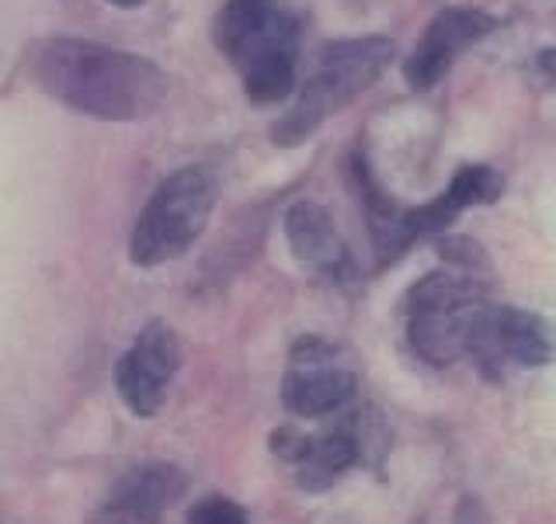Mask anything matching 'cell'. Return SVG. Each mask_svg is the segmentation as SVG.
<instances>
[{
	"label": "cell",
	"mask_w": 556,
	"mask_h": 524,
	"mask_svg": "<svg viewBox=\"0 0 556 524\" xmlns=\"http://www.w3.org/2000/svg\"><path fill=\"white\" fill-rule=\"evenodd\" d=\"M497 28V22L486 11L477 8H445L428 22L421 42L404 60V80L410 91H431L439 84L463 49L477 46Z\"/></svg>",
	"instance_id": "30bf717a"
},
{
	"label": "cell",
	"mask_w": 556,
	"mask_h": 524,
	"mask_svg": "<svg viewBox=\"0 0 556 524\" xmlns=\"http://www.w3.org/2000/svg\"><path fill=\"white\" fill-rule=\"evenodd\" d=\"M185 524H251V517L230 497H205L188 511Z\"/></svg>",
	"instance_id": "2e32d148"
},
{
	"label": "cell",
	"mask_w": 556,
	"mask_h": 524,
	"mask_svg": "<svg viewBox=\"0 0 556 524\" xmlns=\"http://www.w3.org/2000/svg\"><path fill=\"white\" fill-rule=\"evenodd\" d=\"M355 178H358V199L365 205V219H369V233L376 243L379 268H387L404 257V251L414 243L407 233V208H400L390 195H382V188L376 184L365 161H355Z\"/></svg>",
	"instance_id": "4fadbf2b"
},
{
	"label": "cell",
	"mask_w": 556,
	"mask_h": 524,
	"mask_svg": "<svg viewBox=\"0 0 556 524\" xmlns=\"http://www.w3.org/2000/svg\"><path fill=\"white\" fill-rule=\"evenodd\" d=\"M282 226H286V240H289L295 260H303L306 268L324 271L327 278H338V282L352 278V271H355L352 254H348L338 226L324 205L306 202V199L292 202L286 208Z\"/></svg>",
	"instance_id": "7c38bea8"
},
{
	"label": "cell",
	"mask_w": 556,
	"mask_h": 524,
	"mask_svg": "<svg viewBox=\"0 0 556 524\" xmlns=\"http://www.w3.org/2000/svg\"><path fill=\"white\" fill-rule=\"evenodd\" d=\"M539 69H543L549 80H556V49H543V52H539Z\"/></svg>",
	"instance_id": "ac0fdd59"
},
{
	"label": "cell",
	"mask_w": 556,
	"mask_h": 524,
	"mask_svg": "<svg viewBox=\"0 0 556 524\" xmlns=\"http://www.w3.org/2000/svg\"><path fill=\"white\" fill-rule=\"evenodd\" d=\"M25 66L42 94L98 122L150 118L170 87L164 69L139 52L66 35L35 42Z\"/></svg>",
	"instance_id": "6da1fadb"
},
{
	"label": "cell",
	"mask_w": 556,
	"mask_h": 524,
	"mask_svg": "<svg viewBox=\"0 0 556 524\" xmlns=\"http://www.w3.org/2000/svg\"><path fill=\"white\" fill-rule=\"evenodd\" d=\"M109 4H115V8H139L143 0H109Z\"/></svg>",
	"instance_id": "d6986e66"
},
{
	"label": "cell",
	"mask_w": 556,
	"mask_h": 524,
	"mask_svg": "<svg viewBox=\"0 0 556 524\" xmlns=\"http://www.w3.org/2000/svg\"><path fill=\"white\" fill-rule=\"evenodd\" d=\"M396 56V46L387 35H362V39H334L313 52L306 77L295 87V101L278 115L271 136L278 146H300L317 132L330 115L344 112L382 77V69Z\"/></svg>",
	"instance_id": "3957f363"
},
{
	"label": "cell",
	"mask_w": 556,
	"mask_h": 524,
	"mask_svg": "<svg viewBox=\"0 0 556 524\" xmlns=\"http://www.w3.org/2000/svg\"><path fill=\"white\" fill-rule=\"evenodd\" d=\"M369 424L372 417L365 410L355 413H338L334 424L306 434L300 459L292 462L295 480L303 490H327L334 486L348 469L365 462V448H369Z\"/></svg>",
	"instance_id": "8fae6325"
},
{
	"label": "cell",
	"mask_w": 556,
	"mask_h": 524,
	"mask_svg": "<svg viewBox=\"0 0 556 524\" xmlns=\"http://www.w3.org/2000/svg\"><path fill=\"white\" fill-rule=\"evenodd\" d=\"M466 355L491 382H504L508 369H546L556 358V327L532 309L486 303L469 327Z\"/></svg>",
	"instance_id": "8992f818"
},
{
	"label": "cell",
	"mask_w": 556,
	"mask_h": 524,
	"mask_svg": "<svg viewBox=\"0 0 556 524\" xmlns=\"http://www.w3.org/2000/svg\"><path fill=\"white\" fill-rule=\"evenodd\" d=\"M216 205V181L205 167H181L153 188L129 237L136 268H161L185 257L205 233Z\"/></svg>",
	"instance_id": "277c9868"
},
{
	"label": "cell",
	"mask_w": 556,
	"mask_h": 524,
	"mask_svg": "<svg viewBox=\"0 0 556 524\" xmlns=\"http://www.w3.org/2000/svg\"><path fill=\"white\" fill-rule=\"evenodd\" d=\"M213 42L254 104H278L300 87V17L278 0H223Z\"/></svg>",
	"instance_id": "7a4b0ae2"
},
{
	"label": "cell",
	"mask_w": 556,
	"mask_h": 524,
	"mask_svg": "<svg viewBox=\"0 0 556 524\" xmlns=\"http://www.w3.org/2000/svg\"><path fill=\"white\" fill-rule=\"evenodd\" d=\"M439 254L448 268H459L466 274H473V278H491V260H486V254L480 251V243L473 240H466V237H439Z\"/></svg>",
	"instance_id": "9a60e30c"
},
{
	"label": "cell",
	"mask_w": 556,
	"mask_h": 524,
	"mask_svg": "<svg viewBox=\"0 0 556 524\" xmlns=\"http://www.w3.org/2000/svg\"><path fill=\"white\" fill-rule=\"evenodd\" d=\"M358 393L355 369L341 358V347L317 334H306L292 344L289 369L282 375V404L289 413L320 421L344 413Z\"/></svg>",
	"instance_id": "52a82bcc"
},
{
	"label": "cell",
	"mask_w": 556,
	"mask_h": 524,
	"mask_svg": "<svg viewBox=\"0 0 556 524\" xmlns=\"http://www.w3.org/2000/svg\"><path fill=\"white\" fill-rule=\"evenodd\" d=\"M452 524H486V514L480 508V500L477 497H463V503H459L456 517H452Z\"/></svg>",
	"instance_id": "e0dca14e"
},
{
	"label": "cell",
	"mask_w": 556,
	"mask_h": 524,
	"mask_svg": "<svg viewBox=\"0 0 556 524\" xmlns=\"http://www.w3.org/2000/svg\"><path fill=\"white\" fill-rule=\"evenodd\" d=\"M504 191V178L486 164H463L456 174H452L448 188L442 191L445 205L452 213H466V208H477V205H491L501 199Z\"/></svg>",
	"instance_id": "5bb4252c"
},
{
	"label": "cell",
	"mask_w": 556,
	"mask_h": 524,
	"mask_svg": "<svg viewBox=\"0 0 556 524\" xmlns=\"http://www.w3.org/2000/svg\"><path fill=\"white\" fill-rule=\"evenodd\" d=\"M486 306V282L459 268L431 271L407 289L404 312H407V341L410 352L445 369L466 355L469 327L477 312Z\"/></svg>",
	"instance_id": "5b68a950"
},
{
	"label": "cell",
	"mask_w": 556,
	"mask_h": 524,
	"mask_svg": "<svg viewBox=\"0 0 556 524\" xmlns=\"http://www.w3.org/2000/svg\"><path fill=\"white\" fill-rule=\"evenodd\" d=\"M188 486L191 480L178 462H139L112 483L91 524H161L174 503L185 500Z\"/></svg>",
	"instance_id": "9c48e42d"
},
{
	"label": "cell",
	"mask_w": 556,
	"mask_h": 524,
	"mask_svg": "<svg viewBox=\"0 0 556 524\" xmlns=\"http://www.w3.org/2000/svg\"><path fill=\"white\" fill-rule=\"evenodd\" d=\"M178 369H181V341L174 334V327L164 320H150L115 365L118 399L126 404L132 417L150 421V417L161 413Z\"/></svg>",
	"instance_id": "ba28073f"
}]
</instances>
